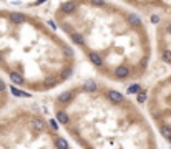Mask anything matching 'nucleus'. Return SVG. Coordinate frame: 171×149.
Segmentation results:
<instances>
[{"mask_svg":"<svg viewBox=\"0 0 171 149\" xmlns=\"http://www.w3.org/2000/svg\"><path fill=\"white\" fill-rule=\"evenodd\" d=\"M10 80L15 83V85H22L23 83V78H22V74H18V73H10Z\"/></svg>","mask_w":171,"mask_h":149,"instance_id":"obj_7","label":"nucleus"},{"mask_svg":"<svg viewBox=\"0 0 171 149\" xmlns=\"http://www.w3.org/2000/svg\"><path fill=\"white\" fill-rule=\"evenodd\" d=\"M108 96H110V99L113 101V103H121V101H123V96H121L118 91H113V89L108 93Z\"/></svg>","mask_w":171,"mask_h":149,"instance_id":"obj_5","label":"nucleus"},{"mask_svg":"<svg viewBox=\"0 0 171 149\" xmlns=\"http://www.w3.org/2000/svg\"><path fill=\"white\" fill-rule=\"evenodd\" d=\"M57 146H58V148H68V142L65 141V139H58Z\"/></svg>","mask_w":171,"mask_h":149,"instance_id":"obj_18","label":"nucleus"},{"mask_svg":"<svg viewBox=\"0 0 171 149\" xmlns=\"http://www.w3.org/2000/svg\"><path fill=\"white\" fill-rule=\"evenodd\" d=\"M161 58H163V61H171V51L164 50V51H163V55H161Z\"/></svg>","mask_w":171,"mask_h":149,"instance_id":"obj_15","label":"nucleus"},{"mask_svg":"<svg viewBox=\"0 0 171 149\" xmlns=\"http://www.w3.org/2000/svg\"><path fill=\"white\" fill-rule=\"evenodd\" d=\"M115 74H116V78L123 80V78H126V76H130V70L126 66H118L116 70H115Z\"/></svg>","mask_w":171,"mask_h":149,"instance_id":"obj_1","label":"nucleus"},{"mask_svg":"<svg viewBox=\"0 0 171 149\" xmlns=\"http://www.w3.org/2000/svg\"><path fill=\"white\" fill-rule=\"evenodd\" d=\"M166 30H168V32H170V33H171V25H170V27H168V28H166Z\"/></svg>","mask_w":171,"mask_h":149,"instance_id":"obj_23","label":"nucleus"},{"mask_svg":"<svg viewBox=\"0 0 171 149\" xmlns=\"http://www.w3.org/2000/svg\"><path fill=\"white\" fill-rule=\"evenodd\" d=\"M10 20L14 22V23H22V22H23V15L14 12V13H10Z\"/></svg>","mask_w":171,"mask_h":149,"instance_id":"obj_8","label":"nucleus"},{"mask_svg":"<svg viewBox=\"0 0 171 149\" xmlns=\"http://www.w3.org/2000/svg\"><path fill=\"white\" fill-rule=\"evenodd\" d=\"M160 131H161V134H163L166 139L171 136V129H170V128H166V126H161V128H160Z\"/></svg>","mask_w":171,"mask_h":149,"instance_id":"obj_14","label":"nucleus"},{"mask_svg":"<svg viewBox=\"0 0 171 149\" xmlns=\"http://www.w3.org/2000/svg\"><path fill=\"white\" fill-rule=\"evenodd\" d=\"M50 126H52L53 129H58V128H57V121H53V119L50 121Z\"/></svg>","mask_w":171,"mask_h":149,"instance_id":"obj_19","label":"nucleus"},{"mask_svg":"<svg viewBox=\"0 0 171 149\" xmlns=\"http://www.w3.org/2000/svg\"><path fill=\"white\" fill-rule=\"evenodd\" d=\"M43 2H45V0H38V2H37V4H43Z\"/></svg>","mask_w":171,"mask_h":149,"instance_id":"obj_24","label":"nucleus"},{"mask_svg":"<svg viewBox=\"0 0 171 149\" xmlns=\"http://www.w3.org/2000/svg\"><path fill=\"white\" fill-rule=\"evenodd\" d=\"M88 58H90V61H92L93 65H96V66H100V65H101V57L98 53H95V51H90Z\"/></svg>","mask_w":171,"mask_h":149,"instance_id":"obj_2","label":"nucleus"},{"mask_svg":"<svg viewBox=\"0 0 171 149\" xmlns=\"http://www.w3.org/2000/svg\"><path fill=\"white\" fill-rule=\"evenodd\" d=\"M93 4H96V5H103V0H92Z\"/></svg>","mask_w":171,"mask_h":149,"instance_id":"obj_20","label":"nucleus"},{"mask_svg":"<svg viewBox=\"0 0 171 149\" xmlns=\"http://www.w3.org/2000/svg\"><path fill=\"white\" fill-rule=\"evenodd\" d=\"M128 20L131 22L133 25H140V23H141L140 17H138V15H135V13H130V15H128Z\"/></svg>","mask_w":171,"mask_h":149,"instance_id":"obj_11","label":"nucleus"},{"mask_svg":"<svg viewBox=\"0 0 171 149\" xmlns=\"http://www.w3.org/2000/svg\"><path fill=\"white\" fill-rule=\"evenodd\" d=\"M138 91H140V86L138 85H131L128 88V93H138Z\"/></svg>","mask_w":171,"mask_h":149,"instance_id":"obj_17","label":"nucleus"},{"mask_svg":"<svg viewBox=\"0 0 171 149\" xmlns=\"http://www.w3.org/2000/svg\"><path fill=\"white\" fill-rule=\"evenodd\" d=\"M4 89H5V83L0 80V91H4Z\"/></svg>","mask_w":171,"mask_h":149,"instance_id":"obj_21","label":"nucleus"},{"mask_svg":"<svg viewBox=\"0 0 171 149\" xmlns=\"http://www.w3.org/2000/svg\"><path fill=\"white\" fill-rule=\"evenodd\" d=\"M95 88H96V83L93 81V80H88V81L85 83V88L83 89H85V91H93Z\"/></svg>","mask_w":171,"mask_h":149,"instance_id":"obj_10","label":"nucleus"},{"mask_svg":"<svg viewBox=\"0 0 171 149\" xmlns=\"http://www.w3.org/2000/svg\"><path fill=\"white\" fill-rule=\"evenodd\" d=\"M138 101L140 103H145L146 101V93L145 91H138Z\"/></svg>","mask_w":171,"mask_h":149,"instance_id":"obj_16","label":"nucleus"},{"mask_svg":"<svg viewBox=\"0 0 171 149\" xmlns=\"http://www.w3.org/2000/svg\"><path fill=\"white\" fill-rule=\"evenodd\" d=\"M168 141H170V142H171V136H170V138H168Z\"/></svg>","mask_w":171,"mask_h":149,"instance_id":"obj_25","label":"nucleus"},{"mask_svg":"<svg viewBox=\"0 0 171 149\" xmlns=\"http://www.w3.org/2000/svg\"><path fill=\"white\" fill-rule=\"evenodd\" d=\"M57 121H58V123H62V124H67V121H68L67 113H63V111H58V113H57Z\"/></svg>","mask_w":171,"mask_h":149,"instance_id":"obj_9","label":"nucleus"},{"mask_svg":"<svg viewBox=\"0 0 171 149\" xmlns=\"http://www.w3.org/2000/svg\"><path fill=\"white\" fill-rule=\"evenodd\" d=\"M10 91L14 96H18V98H30V93H25V91H20L18 88H15V86H10Z\"/></svg>","mask_w":171,"mask_h":149,"instance_id":"obj_3","label":"nucleus"},{"mask_svg":"<svg viewBox=\"0 0 171 149\" xmlns=\"http://www.w3.org/2000/svg\"><path fill=\"white\" fill-rule=\"evenodd\" d=\"M160 20V17H158V15H153V17H151V22H158Z\"/></svg>","mask_w":171,"mask_h":149,"instance_id":"obj_22","label":"nucleus"},{"mask_svg":"<svg viewBox=\"0 0 171 149\" xmlns=\"http://www.w3.org/2000/svg\"><path fill=\"white\" fill-rule=\"evenodd\" d=\"M60 8L65 12V13H70V12L75 10V2H65V4H62Z\"/></svg>","mask_w":171,"mask_h":149,"instance_id":"obj_6","label":"nucleus"},{"mask_svg":"<svg viewBox=\"0 0 171 149\" xmlns=\"http://www.w3.org/2000/svg\"><path fill=\"white\" fill-rule=\"evenodd\" d=\"M71 98H73V91H65L58 96V101H60V103H68Z\"/></svg>","mask_w":171,"mask_h":149,"instance_id":"obj_4","label":"nucleus"},{"mask_svg":"<svg viewBox=\"0 0 171 149\" xmlns=\"http://www.w3.org/2000/svg\"><path fill=\"white\" fill-rule=\"evenodd\" d=\"M33 126H35V128L38 129V131H42V129L45 128V123H43V121L40 119V118H37V119L33 121Z\"/></svg>","mask_w":171,"mask_h":149,"instance_id":"obj_13","label":"nucleus"},{"mask_svg":"<svg viewBox=\"0 0 171 149\" xmlns=\"http://www.w3.org/2000/svg\"><path fill=\"white\" fill-rule=\"evenodd\" d=\"M0 61H2V55H0Z\"/></svg>","mask_w":171,"mask_h":149,"instance_id":"obj_26","label":"nucleus"},{"mask_svg":"<svg viewBox=\"0 0 171 149\" xmlns=\"http://www.w3.org/2000/svg\"><path fill=\"white\" fill-rule=\"evenodd\" d=\"M71 40L76 43V45H83V38H82V35H78V33H71Z\"/></svg>","mask_w":171,"mask_h":149,"instance_id":"obj_12","label":"nucleus"}]
</instances>
